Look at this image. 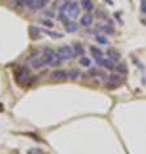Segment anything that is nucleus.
<instances>
[{
    "instance_id": "obj_1",
    "label": "nucleus",
    "mask_w": 146,
    "mask_h": 154,
    "mask_svg": "<svg viewBox=\"0 0 146 154\" xmlns=\"http://www.w3.org/2000/svg\"><path fill=\"white\" fill-rule=\"evenodd\" d=\"M56 58L59 62H64V60H71L73 57H75V50L73 48L69 45H62L58 48L56 50Z\"/></svg>"
},
{
    "instance_id": "obj_2",
    "label": "nucleus",
    "mask_w": 146,
    "mask_h": 154,
    "mask_svg": "<svg viewBox=\"0 0 146 154\" xmlns=\"http://www.w3.org/2000/svg\"><path fill=\"white\" fill-rule=\"evenodd\" d=\"M14 77H16L17 84L19 85H26L28 81H30V73H28V69L24 68L22 66H18L16 71H14Z\"/></svg>"
},
{
    "instance_id": "obj_3",
    "label": "nucleus",
    "mask_w": 146,
    "mask_h": 154,
    "mask_svg": "<svg viewBox=\"0 0 146 154\" xmlns=\"http://www.w3.org/2000/svg\"><path fill=\"white\" fill-rule=\"evenodd\" d=\"M56 58V54L55 51L51 49V48H45L42 51V55L40 57V59L42 62L44 67L45 66H50V64H54V60Z\"/></svg>"
},
{
    "instance_id": "obj_4",
    "label": "nucleus",
    "mask_w": 146,
    "mask_h": 154,
    "mask_svg": "<svg viewBox=\"0 0 146 154\" xmlns=\"http://www.w3.org/2000/svg\"><path fill=\"white\" fill-rule=\"evenodd\" d=\"M78 14H80V5H78V3L71 2L69 7H68V9H67V16L71 17V18H76V17H78Z\"/></svg>"
},
{
    "instance_id": "obj_5",
    "label": "nucleus",
    "mask_w": 146,
    "mask_h": 154,
    "mask_svg": "<svg viewBox=\"0 0 146 154\" xmlns=\"http://www.w3.org/2000/svg\"><path fill=\"white\" fill-rule=\"evenodd\" d=\"M96 63L100 67H104V68H106V69H113L114 68V62H111L109 58L108 59H105V58H103V57L96 58Z\"/></svg>"
},
{
    "instance_id": "obj_6",
    "label": "nucleus",
    "mask_w": 146,
    "mask_h": 154,
    "mask_svg": "<svg viewBox=\"0 0 146 154\" xmlns=\"http://www.w3.org/2000/svg\"><path fill=\"white\" fill-rule=\"evenodd\" d=\"M92 22H94V16H92L91 13H85L84 16L80 18V23H81V26H84V27H90L92 25Z\"/></svg>"
},
{
    "instance_id": "obj_7",
    "label": "nucleus",
    "mask_w": 146,
    "mask_h": 154,
    "mask_svg": "<svg viewBox=\"0 0 146 154\" xmlns=\"http://www.w3.org/2000/svg\"><path fill=\"white\" fill-rule=\"evenodd\" d=\"M51 79L53 80H65L68 79V72L64 69H55L51 73Z\"/></svg>"
},
{
    "instance_id": "obj_8",
    "label": "nucleus",
    "mask_w": 146,
    "mask_h": 154,
    "mask_svg": "<svg viewBox=\"0 0 146 154\" xmlns=\"http://www.w3.org/2000/svg\"><path fill=\"white\" fill-rule=\"evenodd\" d=\"M106 54H108L109 59L111 62H118L120 59V53L117 49H114V48H109L108 51H106Z\"/></svg>"
},
{
    "instance_id": "obj_9",
    "label": "nucleus",
    "mask_w": 146,
    "mask_h": 154,
    "mask_svg": "<svg viewBox=\"0 0 146 154\" xmlns=\"http://www.w3.org/2000/svg\"><path fill=\"white\" fill-rule=\"evenodd\" d=\"M81 7L85 9V11L87 12H91V11H94V3L91 2V0H81Z\"/></svg>"
},
{
    "instance_id": "obj_10",
    "label": "nucleus",
    "mask_w": 146,
    "mask_h": 154,
    "mask_svg": "<svg viewBox=\"0 0 146 154\" xmlns=\"http://www.w3.org/2000/svg\"><path fill=\"white\" fill-rule=\"evenodd\" d=\"M49 2L50 0H35V4H33V9H37V11H40V9H44L45 8Z\"/></svg>"
},
{
    "instance_id": "obj_11",
    "label": "nucleus",
    "mask_w": 146,
    "mask_h": 154,
    "mask_svg": "<svg viewBox=\"0 0 146 154\" xmlns=\"http://www.w3.org/2000/svg\"><path fill=\"white\" fill-rule=\"evenodd\" d=\"M90 51H91L92 57H95V59L96 58L103 57V51H101V49L100 48H97V46H90Z\"/></svg>"
},
{
    "instance_id": "obj_12",
    "label": "nucleus",
    "mask_w": 146,
    "mask_h": 154,
    "mask_svg": "<svg viewBox=\"0 0 146 154\" xmlns=\"http://www.w3.org/2000/svg\"><path fill=\"white\" fill-rule=\"evenodd\" d=\"M31 66L33 67V68H42L44 64H42V62L40 59V57H33V59L31 60Z\"/></svg>"
},
{
    "instance_id": "obj_13",
    "label": "nucleus",
    "mask_w": 146,
    "mask_h": 154,
    "mask_svg": "<svg viewBox=\"0 0 146 154\" xmlns=\"http://www.w3.org/2000/svg\"><path fill=\"white\" fill-rule=\"evenodd\" d=\"M64 27H65L67 32H76L77 30H78V26H77V23H75V22H69Z\"/></svg>"
},
{
    "instance_id": "obj_14",
    "label": "nucleus",
    "mask_w": 146,
    "mask_h": 154,
    "mask_svg": "<svg viewBox=\"0 0 146 154\" xmlns=\"http://www.w3.org/2000/svg\"><path fill=\"white\" fill-rule=\"evenodd\" d=\"M80 64L82 67H90L91 66V59L89 57H84V55H82L80 58Z\"/></svg>"
},
{
    "instance_id": "obj_15",
    "label": "nucleus",
    "mask_w": 146,
    "mask_h": 154,
    "mask_svg": "<svg viewBox=\"0 0 146 154\" xmlns=\"http://www.w3.org/2000/svg\"><path fill=\"white\" fill-rule=\"evenodd\" d=\"M30 32H31V37L32 38H40V30L37 27H30Z\"/></svg>"
},
{
    "instance_id": "obj_16",
    "label": "nucleus",
    "mask_w": 146,
    "mask_h": 154,
    "mask_svg": "<svg viewBox=\"0 0 146 154\" xmlns=\"http://www.w3.org/2000/svg\"><path fill=\"white\" fill-rule=\"evenodd\" d=\"M114 68H115V71L118 72V73H120V75H122V73H127V71H128L124 63H119L118 66H115Z\"/></svg>"
},
{
    "instance_id": "obj_17",
    "label": "nucleus",
    "mask_w": 146,
    "mask_h": 154,
    "mask_svg": "<svg viewBox=\"0 0 146 154\" xmlns=\"http://www.w3.org/2000/svg\"><path fill=\"white\" fill-rule=\"evenodd\" d=\"M101 31H104L105 33H108V35H114V28H113V26H109V25H104L103 27L100 28Z\"/></svg>"
},
{
    "instance_id": "obj_18",
    "label": "nucleus",
    "mask_w": 146,
    "mask_h": 154,
    "mask_svg": "<svg viewBox=\"0 0 146 154\" xmlns=\"http://www.w3.org/2000/svg\"><path fill=\"white\" fill-rule=\"evenodd\" d=\"M95 40L99 42V44H103V45L108 44V38H106L104 35H96V36H95Z\"/></svg>"
},
{
    "instance_id": "obj_19",
    "label": "nucleus",
    "mask_w": 146,
    "mask_h": 154,
    "mask_svg": "<svg viewBox=\"0 0 146 154\" xmlns=\"http://www.w3.org/2000/svg\"><path fill=\"white\" fill-rule=\"evenodd\" d=\"M68 77H71L72 80H76L77 77H80V71L78 69H72L68 72Z\"/></svg>"
},
{
    "instance_id": "obj_20",
    "label": "nucleus",
    "mask_w": 146,
    "mask_h": 154,
    "mask_svg": "<svg viewBox=\"0 0 146 154\" xmlns=\"http://www.w3.org/2000/svg\"><path fill=\"white\" fill-rule=\"evenodd\" d=\"M44 32L47 33V35H50L51 37H62L63 36L60 32H53V31H49V30H44Z\"/></svg>"
},
{
    "instance_id": "obj_21",
    "label": "nucleus",
    "mask_w": 146,
    "mask_h": 154,
    "mask_svg": "<svg viewBox=\"0 0 146 154\" xmlns=\"http://www.w3.org/2000/svg\"><path fill=\"white\" fill-rule=\"evenodd\" d=\"M75 46H76V48H75V53H76V54H81V55H84V53H85L84 48H82L81 45H78V44L75 45Z\"/></svg>"
},
{
    "instance_id": "obj_22",
    "label": "nucleus",
    "mask_w": 146,
    "mask_h": 154,
    "mask_svg": "<svg viewBox=\"0 0 146 154\" xmlns=\"http://www.w3.org/2000/svg\"><path fill=\"white\" fill-rule=\"evenodd\" d=\"M23 5H26L28 8H33V4H35V0H22Z\"/></svg>"
},
{
    "instance_id": "obj_23",
    "label": "nucleus",
    "mask_w": 146,
    "mask_h": 154,
    "mask_svg": "<svg viewBox=\"0 0 146 154\" xmlns=\"http://www.w3.org/2000/svg\"><path fill=\"white\" fill-rule=\"evenodd\" d=\"M140 11L142 13H146V0H141L140 2Z\"/></svg>"
},
{
    "instance_id": "obj_24",
    "label": "nucleus",
    "mask_w": 146,
    "mask_h": 154,
    "mask_svg": "<svg viewBox=\"0 0 146 154\" xmlns=\"http://www.w3.org/2000/svg\"><path fill=\"white\" fill-rule=\"evenodd\" d=\"M41 23H42V25L44 26H46V27H53V26H54V25H53V22L51 21H49V19H42V21H41Z\"/></svg>"
},
{
    "instance_id": "obj_25",
    "label": "nucleus",
    "mask_w": 146,
    "mask_h": 154,
    "mask_svg": "<svg viewBox=\"0 0 146 154\" xmlns=\"http://www.w3.org/2000/svg\"><path fill=\"white\" fill-rule=\"evenodd\" d=\"M96 14H97V17H99V18H106V14L103 11H97Z\"/></svg>"
},
{
    "instance_id": "obj_26",
    "label": "nucleus",
    "mask_w": 146,
    "mask_h": 154,
    "mask_svg": "<svg viewBox=\"0 0 146 154\" xmlns=\"http://www.w3.org/2000/svg\"><path fill=\"white\" fill-rule=\"evenodd\" d=\"M44 16H46V17H49V18L54 17V16H53V12H51V11H45V12H44Z\"/></svg>"
}]
</instances>
